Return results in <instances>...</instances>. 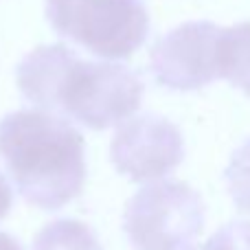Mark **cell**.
<instances>
[{"instance_id": "6da1fadb", "label": "cell", "mask_w": 250, "mask_h": 250, "mask_svg": "<svg viewBox=\"0 0 250 250\" xmlns=\"http://www.w3.org/2000/svg\"><path fill=\"white\" fill-rule=\"evenodd\" d=\"M20 92L40 110L105 129L129 119L143 99V82L117 62H86L64 44L31 51L16 68Z\"/></svg>"}, {"instance_id": "7a4b0ae2", "label": "cell", "mask_w": 250, "mask_h": 250, "mask_svg": "<svg viewBox=\"0 0 250 250\" xmlns=\"http://www.w3.org/2000/svg\"><path fill=\"white\" fill-rule=\"evenodd\" d=\"M0 158L29 204L55 211L75 200L86 182V143L55 112L18 110L0 121Z\"/></svg>"}, {"instance_id": "3957f363", "label": "cell", "mask_w": 250, "mask_h": 250, "mask_svg": "<svg viewBox=\"0 0 250 250\" xmlns=\"http://www.w3.org/2000/svg\"><path fill=\"white\" fill-rule=\"evenodd\" d=\"M46 18L62 38L104 60H125L149 35L143 0H46Z\"/></svg>"}, {"instance_id": "277c9868", "label": "cell", "mask_w": 250, "mask_h": 250, "mask_svg": "<svg viewBox=\"0 0 250 250\" xmlns=\"http://www.w3.org/2000/svg\"><path fill=\"white\" fill-rule=\"evenodd\" d=\"M202 224V198L180 180L143 187L123 215V230L136 250H182L198 237Z\"/></svg>"}, {"instance_id": "5b68a950", "label": "cell", "mask_w": 250, "mask_h": 250, "mask_svg": "<svg viewBox=\"0 0 250 250\" xmlns=\"http://www.w3.org/2000/svg\"><path fill=\"white\" fill-rule=\"evenodd\" d=\"M222 26L207 20L185 22L165 33L151 48L149 68L171 90H200L220 77L217 40Z\"/></svg>"}, {"instance_id": "8992f818", "label": "cell", "mask_w": 250, "mask_h": 250, "mask_svg": "<svg viewBox=\"0 0 250 250\" xmlns=\"http://www.w3.org/2000/svg\"><path fill=\"white\" fill-rule=\"evenodd\" d=\"M110 156L119 173L134 182H151L171 173L185 158L182 134L169 119L138 114L119 125Z\"/></svg>"}, {"instance_id": "52a82bcc", "label": "cell", "mask_w": 250, "mask_h": 250, "mask_svg": "<svg viewBox=\"0 0 250 250\" xmlns=\"http://www.w3.org/2000/svg\"><path fill=\"white\" fill-rule=\"evenodd\" d=\"M217 68L222 79L250 95V22L220 31Z\"/></svg>"}, {"instance_id": "ba28073f", "label": "cell", "mask_w": 250, "mask_h": 250, "mask_svg": "<svg viewBox=\"0 0 250 250\" xmlns=\"http://www.w3.org/2000/svg\"><path fill=\"white\" fill-rule=\"evenodd\" d=\"M31 250H104L92 233L90 226L83 222L62 217L46 224L38 233Z\"/></svg>"}, {"instance_id": "9c48e42d", "label": "cell", "mask_w": 250, "mask_h": 250, "mask_svg": "<svg viewBox=\"0 0 250 250\" xmlns=\"http://www.w3.org/2000/svg\"><path fill=\"white\" fill-rule=\"evenodd\" d=\"M226 189L239 211L250 213V138L235 149L224 173Z\"/></svg>"}, {"instance_id": "30bf717a", "label": "cell", "mask_w": 250, "mask_h": 250, "mask_svg": "<svg viewBox=\"0 0 250 250\" xmlns=\"http://www.w3.org/2000/svg\"><path fill=\"white\" fill-rule=\"evenodd\" d=\"M200 250H250V222L237 220L222 226Z\"/></svg>"}, {"instance_id": "8fae6325", "label": "cell", "mask_w": 250, "mask_h": 250, "mask_svg": "<svg viewBox=\"0 0 250 250\" xmlns=\"http://www.w3.org/2000/svg\"><path fill=\"white\" fill-rule=\"evenodd\" d=\"M11 200H13L11 187H9V182L4 180V176L0 173V220L9 213V208H11Z\"/></svg>"}, {"instance_id": "7c38bea8", "label": "cell", "mask_w": 250, "mask_h": 250, "mask_svg": "<svg viewBox=\"0 0 250 250\" xmlns=\"http://www.w3.org/2000/svg\"><path fill=\"white\" fill-rule=\"evenodd\" d=\"M0 250H22V246L16 242V237L7 233H0Z\"/></svg>"}, {"instance_id": "4fadbf2b", "label": "cell", "mask_w": 250, "mask_h": 250, "mask_svg": "<svg viewBox=\"0 0 250 250\" xmlns=\"http://www.w3.org/2000/svg\"><path fill=\"white\" fill-rule=\"evenodd\" d=\"M182 250H200V248H191V246H185Z\"/></svg>"}]
</instances>
